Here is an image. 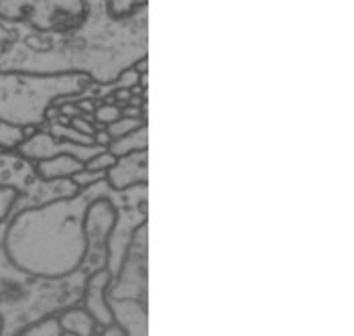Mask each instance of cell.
<instances>
[{
    "instance_id": "cell-9",
    "label": "cell",
    "mask_w": 354,
    "mask_h": 336,
    "mask_svg": "<svg viewBox=\"0 0 354 336\" xmlns=\"http://www.w3.org/2000/svg\"><path fill=\"white\" fill-rule=\"evenodd\" d=\"M149 147V127L147 122H141L135 131L127 133V135H120L116 139H110V143L106 145L108 153H112L114 157H120V155H127V153H133V151L147 149Z\"/></svg>"
},
{
    "instance_id": "cell-4",
    "label": "cell",
    "mask_w": 354,
    "mask_h": 336,
    "mask_svg": "<svg viewBox=\"0 0 354 336\" xmlns=\"http://www.w3.org/2000/svg\"><path fill=\"white\" fill-rule=\"evenodd\" d=\"M106 180L114 189H131L149 180V153L147 149L133 151L116 157V161L106 169Z\"/></svg>"
},
{
    "instance_id": "cell-12",
    "label": "cell",
    "mask_w": 354,
    "mask_h": 336,
    "mask_svg": "<svg viewBox=\"0 0 354 336\" xmlns=\"http://www.w3.org/2000/svg\"><path fill=\"white\" fill-rule=\"evenodd\" d=\"M19 196H21V192L17 187L0 184V224L4 223L8 218V214L12 212L15 204L19 202Z\"/></svg>"
},
{
    "instance_id": "cell-13",
    "label": "cell",
    "mask_w": 354,
    "mask_h": 336,
    "mask_svg": "<svg viewBox=\"0 0 354 336\" xmlns=\"http://www.w3.org/2000/svg\"><path fill=\"white\" fill-rule=\"evenodd\" d=\"M141 122L142 120H139V118H116L106 127V135L110 139H116L120 135H127V133L135 131Z\"/></svg>"
},
{
    "instance_id": "cell-11",
    "label": "cell",
    "mask_w": 354,
    "mask_h": 336,
    "mask_svg": "<svg viewBox=\"0 0 354 336\" xmlns=\"http://www.w3.org/2000/svg\"><path fill=\"white\" fill-rule=\"evenodd\" d=\"M19 335L25 336H66L62 324H59V318L55 316H49V318H43V320H37L31 322L29 326L21 328Z\"/></svg>"
},
{
    "instance_id": "cell-2",
    "label": "cell",
    "mask_w": 354,
    "mask_h": 336,
    "mask_svg": "<svg viewBox=\"0 0 354 336\" xmlns=\"http://www.w3.org/2000/svg\"><path fill=\"white\" fill-rule=\"evenodd\" d=\"M88 80L84 74L0 72V118L23 129L39 127L55 100L82 94Z\"/></svg>"
},
{
    "instance_id": "cell-14",
    "label": "cell",
    "mask_w": 354,
    "mask_h": 336,
    "mask_svg": "<svg viewBox=\"0 0 354 336\" xmlns=\"http://www.w3.org/2000/svg\"><path fill=\"white\" fill-rule=\"evenodd\" d=\"M100 180H106V171H104V169H100V171L82 169V171H77V174L71 176V182L77 187L90 186V184H96V182H100Z\"/></svg>"
},
{
    "instance_id": "cell-7",
    "label": "cell",
    "mask_w": 354,
    "mask_h": 336,
    "mask_svg": "<svg viewBox=\"0 0 354 336\" xmlns=\"http://www.w3.org/2000/svg\"><path fill=\"white\" fill-rule=\"evenodd\" d=\"M37 174L41 180L45 182H53V180H64V178H71L73 174L82 171L86 167L84 161L71 157V155H55V157H47L35 161Z\"/></svg>"
},
{
    "instance_id": "cell-20",
    "label": "cell",
    "mask_w": 354,
    "mask_h": 336,
    "mask_svg": "<svg viewBox=\"0 0 354 336\" xmlns=\"http://www.w3.org/2000/svg\"><path fill=\"white\" fill-rule=\"evenodd\" d=\"M2 153H4V151H2V149H0V155H2Z\"/></svg>"
},
{
    "instance_id": "cell-1",
    "label": "cell",
    "mask_w": 354,
    "mask_h": 336,
    "mask_svg": "<svg viewBox=\"0 0 354 336\" xmlns=\"http://www.w3.org/2000/svg\"><path fill=\"white\" fill-rule=\"evenodd\" d=\"M112 189L108 180H100L77 187L68 198L21 210L4 230L6 259L19 271L41 279H62L75 273L90 253L88 208L98 198H114Z\"/></svg>"
},
{
    "instance_id": "cell-17",
    "label": "cell",
    "mask_w": 354,
    "mask_h": 336,
    "mask_svg": "<svg viewBox=\"0 0 354 336\" xmlns=\"http://www.w3.org/2000/svg\"><path fill=\"white\" fill-rule=\"evenodd\" d=\"M53 135L55 137H62V139H70V141H75V143H96V139H94V135H80V133H75V131H68V129H64L62 124H55L53 127ZM100 145V143H98Z\"/></svg>"
},
{
    "instance_id": "cell-19",
    "label": "cell",
    "mask_w": 354,
    "mask_h": 336,
    "mask_svg": "<svg viewBox=\"0 0 354 336\" xmlns=\"http://www.w3.org/2000/svg\"><path fill=\"white\" fill-rule=\"evenodd\" d=\"M4 333V318H2V314H0V335Z\"/></svg>"
},
{
    "instance_id": "cell-16",
    "label": "cell",
    "mask_w": 354,
    "mask_h": 336,
    "mask_svg": "<svg viewBox=\"0 0 354 336\" xmlns=\"http://www.w3.org/2000/svg\"><path fill=\"white\" fill-rule=\"evenodd\" d=\"M114 161H116V157L104 149L102 153H98L96 157H92V159L86 163V167H84V169H90V171H100V169H104V171H106L108 167H110Z\"/></svg>"
},
{
    "instance_id": "cell-10",
    "label": "cell",
    "mask_w": 354,
    "mask_h": 336,
    "mask_svg": "<svg viewBox=\"0 0 354 336\" xmlns=\"http://www.w3.org/2000/svg\"><path fill=\"white\" fill-rule=\"evenodd\" d=\"M29 129H23V127H17V124H10L6 120L0 118V149L10 151L17 149L25 137H29Z\"/></svg>"
},
{
    "instance_id": "cell-6",
    "label": "cell",
    "mask_w": 354,
    "mask_h": 336,
    "mask_svg": "<svg viewBox=\"0 0 354 336\" xmlns=\"http://www.w3.org/2000/svg\"><path fill=\"white\" fill-rule=\"evenodd\" d=\"M114 324H118L124 335L145 336L149 333V310L147 304L137 298H108Z\"/></svg>"
},
{
    "instance_id": "cell-3",
    "label": "cell",
    "mask_w": 354,
    "mask_h": 336,
    "mask_svg": "<svg viewBox=\"0 0 354 336\" xmlns=\"http://www.w3.org/2000/svg\"><path fill=\"white\" fill-rule=\"evenodd\" d=\"M106 149V145L98 143H75L70 139H57L49 133H31L29 137L23 139V143L17 147V151L31 161H41L47 157L55 155H71L84 163H88L92 157Z\"/></svg>"
},
{
    "instance_id": "cell-8",
    "label": "cell",
    "mask_w": 354,
    "mask_h": 336,
    "mask_svg": "<svg viewBox=\"0 0 354 336\" xmlns=\"http://www.w3.org/2000/svg\"><path fill=\"white\" fill-rule=\"evenodd\" d=\"M59 324H62L66 336L96 335V320L92 318V314H90L86 308H71V310H66V312L59 316Z\"/></svg>"
},
{
    "instance_id": "cell-5",
    "label": "cell",
    "mask_w": 354,
    "mask_h": 336,
    "mask_svg": "<svg viewBox=\"0 0 354 336\" xmlns=\"http://www.w3.org/2000/svg\"><path fill=\"white\" fill-rule=\"evenodd\" d=\"M112 273L110 269H98L94 271L88 281H86V294H84V306L86 310L92 314V318L96 320V324H100L102 328L112 324L114 318H112V310L108 306V288L112 283Z\"/></svg>"
},
{
    "instance_id": "cell-15",
    "label": "cell",
    "mask_w": 354,
    "mask_h": 336,
    "mask_svg": "<svg viewBox=\"0 0 354 336\" xmlns=\"http://www.w3.org/2000/svg\"><path fill=\"white\" fill-rule=\"evenodd\" d=\"M149 0H108V6H110V12L116 15V17H124L129 12H133L137 6L147 4Z\"/></svg>"
},
{
    "instance_id": "cell-18",
    "label": "cell",
    "mask_w": 354,
    "mask_h": 336,
    "mask_svg": "<svg viewBox=\"0 0 354 336\" xmlns=\"http://www.w3.org/2000/svg\"><path fill=\"white\" fill-rule=\"evenodd\" d=\"M116 118H120V112L116 111V109H100L98 111V120H106V122H112V120H116Z\"/></svg>"
}]
</instances>
